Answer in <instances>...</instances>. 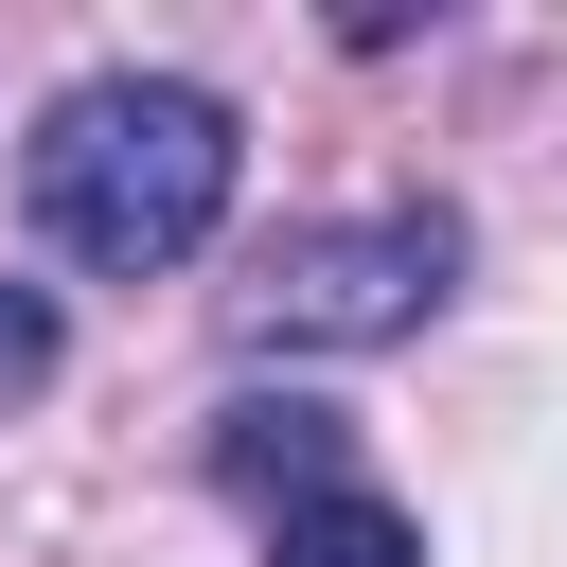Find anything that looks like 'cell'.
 <instances>
[{
	"label": "cell",
	"instance_id": "1",
	"mask_svg": "<svg viewBox=\"0 0 567 567\" xmlns=\"http://www.w3.org/2000/svg\"><path fill=\"white\" fill-rule=\"evenodd\" d=\"M230 177H248V124H230V89H195V71H89V89H53L35 159H18L35 230H53L71 266H106V284L195 266V248L230 230Z\"/></svg>",
	"mask_w": 567,
	"mask_h": 567
},
{
	"label": "cell",
	"instance_id": "2",
	"mask_svg": "<svg viewBox=\"0 0 567 567\" xmlns=\"http://www.w3.org/2000/svg\"><path fill=\"white\" fill-rule=\"evenodd\" d=\"M443 284H461V213H337V230H284L230 284V319L266 354H372V337H425Z\"/></svg>",
	"mask_w": 567,
	"mask_h": 567
},
{
	"label": "cell",
	"instance_id": "5",
	"mask_svg": "<svg viewBox=\"0 0 567 567\" xmlns=\"http://www.w3.org/2000/svg\"><path fill=\"white\" fill-rule=\"evenodd\" d=\"M53 354H71V337H53V284H0V408H35Z\"/></svg>",
	"mask_w": 567,
	"mask_h": 567
},
{
	"label": "cell",
	"instance_id": "4",
	"mask_svg": "<svg viewBox=\"0 0 567 567\" xmlns=\"http://www.w3.org/2000/svg\"><path fill=\"white\" fill-rule=\"evenodd\" d=\"M266 567H425V532L372 496V478H337V496H301V514H266Z\"/></svg>",
	"mask_w": 567,
	"mask_h": 567
},
{
	"label": "cell",
	"instance_id": "3",
	"mask_svg": "<svg viewBox=\"0 0 567 567\" xmlns=\"http://www.w3.org/2000/svg\"><path fill=\"white\" fill-rule=\"evenodd\" d=\"M213 478H230V496H266V514H301V496H337V478H354V425H337V408H301V390H284V408L248 390V408H213Z\"/></svg>",
	"mask_w": 567,
	"mask_h": 567
}]
</instances>
